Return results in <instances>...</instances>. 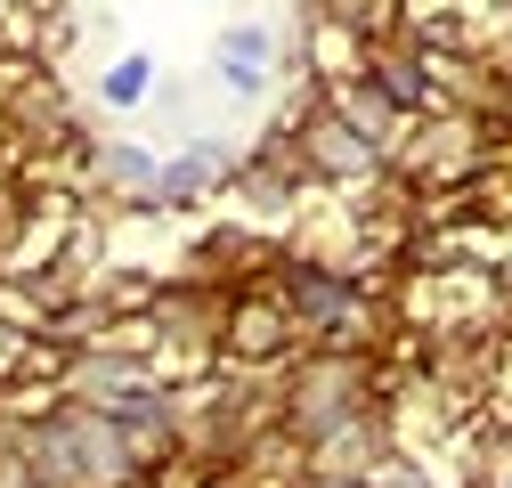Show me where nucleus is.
I'll list each match as a JSON object with an SVG mask.
<instances>
[{
	"label": "nucleus",
	"instance_id": "nucleus-1",
	"mask_svg": "<svg viewBox=\"0 0 512 488\" xmlns=\"http://www.w3.org/2000/svg\"><path fill=\"white\" fill-rule=\"evenodd\" d=\"M391 488H431V480H423L415 464H391Z\"/></svg>",
	"mask_w": 512,
	"mask_h": 488
},
{
	"label": "nucleus",
	"instance_id": "nucleus-3",
	"mask_svg": "<svg viewBox=\"0 0 512 488\" xmlns=\"http://www.w3.org/2000/svg\"><path fill=\"white\" fill-rule=\"evenodd\" d=\"M496 488H512V464H504V472H496Z\"/></svg>",
	"mask_w": 512,
	"mask_h": 488
},
{
	"label": "nucleus",
	"instance_id": "nucleus-2",
	"mask_svg": "<svg viewBox=\"0 0 512 488\" xmlns=\"http://www.w3.org/2000/svg\"><path fill=\"white\" fill-rule=\"evenodd\" d=\"M504 285H512V244H504Z\"/></svg>",
	"mask_w": 512,
	"mask_h": 488
}]
</instances>
